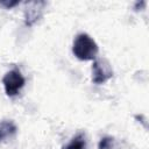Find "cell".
Segmentation results:
<instances>
[{"label": "cell", "mask_w": 149, "mask_h": 149, "mask_svg": "<svg viewBox=\"0 0 149 149\" xmlns=\"http://www.w3.org/2000/svg\"><path fill=\"white\" fill-rule=\"evenodd\" d=\"M45 6L44 1H34L28 3V8L24 13V23L27 27L35 24L40 17L43 15V7Z\"/></svg>", "instance_id": "4"}, {"label": "cell", "mask_w": 149, "mask_h": 149, "mask_svg": "<svg viewBox=\"0 0 149 149\" xmlns=\"http://www.w3.org/2000/svg\"><path fill=\"white\" fill-rule=\"evenodd\" d=\"M17 128L15 123L10 120H2L0 121V141L12 137L16 133Z\"/></svg>", "instance_id": "5"}, {"label": "cell", "mask_w": 149, "mask_h": 149, "mask_svg": "<svg viewBox=\"0 0 149 149\" xmlns=\"http://www.w3.org/2000/svg\"><path fill=\"white\" fill-rule=\"evenodd\" d=\"M19 3H20V1H17V0H15V1H0V5L3 6L7 9H10L12 7H14V6L19 5Z\"/></svg>", "instance_id": "8"}, {"label": "cell", "mask_w": 149, "mask_h": 149, "mask_svg": "<svg viewBox=\"0 0 149 149\" xmlns=\"http://www.w3.org/2000/svg\"><path fill=\"white\" fill-rule=\"evenodd\" d=\"M113 148V137L105 136L100 140L98 144V149H112Z\"/></svg>", "instance_id": "7"}, {"label": "cell", "mask_w": 149, "mask_h": 149, "mask_svg": "<svg viewBox=\"0 0 149 149\" xmlns=\"http://www.w3.org/2000/svg\"><path fill=\"white\" fill-rule=\"evenodd\" d=\"M98 52L99 47L88 34L80 33L74 37L72 43V54L79 61H94Z\"/></svg>", "instance_id": "1"}, {"label": "cell", "mask_w": 149, "mask_h": 149, "mask_svg": "<svg viewBox=\"0 0 149 149\" xmlns=\"http://www.w3.org/2000/svg\"><path fill=\"white\" fill-rule=\"evenodd\" d=\"M113 77V70L106 58H95L92 64V81L97 85L106 83Z\"/></svg>", "instance_id": "3"}, {"label": "cell", "mask_w": 149, "mask_h": 149, "mask_svg": "<svg viewBox=\"0 0 149 149\" xmlns=\"http://www.w3.org/2000/svg\"><path fill=\"white\" fill-rule=\"evenodd\" d=\"M26 84V79L17 69H13L5 73L2 77V85L8 97H15L22 90Z\"/></svg>", "instance_id": "2"}, {"label": "cell", "mask_w": 149, "mask_h": 149, "mask_svg": "<svg viewBox=\"0 0 149 149\" xmlns=\"http://www.w3.org/2000/svg\"><path fill=\"white\" fill-rule=\"evenodd\" d=\"M64 149H86V137L84 133L77 134L65 147Z\"/></svg>", "instance_id": "6"}]
</instances>
